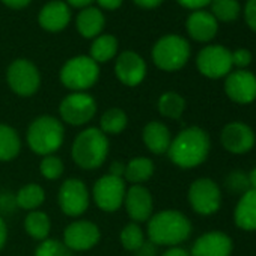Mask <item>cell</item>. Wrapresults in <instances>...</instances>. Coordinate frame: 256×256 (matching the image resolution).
I'll use <instances>...</instances> for the list:
<instances>
[{
	"instance_id": "1",
	"label": "cell",
	"mask_w": 256,
	"mask_h": 256,
	"mask_svg": "<svg viewBox=\"0 0 256 256\" xmlns=\"http://www.w3.org/2000/svg\"><path fill=\"white\" fill-rule=\"evenodd\" d=\"M168 154L172 163L182 169L196 168L210 154V136L200 126H188L170 142Z\"/></svg>"
},
{
	"instance_id": "2",
	"label": "cell",
	"mask_w": 256,
	"mask_h": 256,
	"mask_svg": "<svg viewBox=\"0 0 256 256\" xmlns=\"http://www.w3.org/2000/svg\"><path fill=\"white\" fill-rule=\"evenodd\" d=\"M192 234V223L180 211L166 210L148 220V236L156 246H178Z\"/></svg>"
},
{
	"instance_id": "3",
	"label": "cell",
	"mask_w": 256,
	"mask_h": 256,
	"mask_svg": "<svg viewBox=\"0 0 256 256\" xmlns=\"http://www.w3.org/2000/svg\"><path fill=\"white\" fill-rule=\"evenodd\" d=\"M108 139L100 128L90 126L83 130L71 146V156L77 166L86 170L98 169L107 158Z\"/></svg>"
},
{
	"instance_id": "4",
	"label": "cell",
	"mask_w": 256,
	"mask_h": 256,
	"mask_svg": "<svg viewBox=\"0 0 256 256\" xmlns=\"http://www.w3.org/2000/svg\"><path fill=\"white\" fill-rule=\"evenodd\" d=\"M65 138L64 125L54 116L42 114L29 125L28 130V144L35 154L40 156H52L56 152Z\"/></svg>"
},
{
	"instance_id": "5",
	"label": "cell",
	"mask_w": 256,
	"mask_h": 256,
	"mask_svg": "<svg viewBox=\"0 0 256 256\" xmlns=\"http://www.w3.org/2000/svg\"><path fill=\"white\" fill-rule=\"evenodd\" d=\"M190 58V44L180 35L160 38L152 48V60L163 71L181 70Z\"/></svg>"
},
{
	"instance_id": "6",
	"label": "cell",
	"mask_w": 256,
	"mask_h": 256,
	"mask_svg": "<svg viewBox=\"0 0 256 256\" xmlns=\"http://www.w3.org/2000/svg\"><path fill=\"white\" fill-rule=\"evenodd\" d=\"M100 77V66L90 56H76L60 70V82L74 92L92 88Z\"/></svg>"
},
{
	"instance_id": "7",
	"label": "cell",
	"mask_w": 256,
	"mask_h": 256,
	"mask_svg": "<svg viewBox=\"0 0 256 256\" xmlns=\"http://www.w3.org/2000/svg\"><path fill=\"white\" fill-rule=\"evenodd\" d=\"M59 113L64 122L80 126L88 124L96 113V102L86 92H72L59 104Z\"/></svg>"
},
{
	"instance_id": "8",
	"label": "cell",
	"mask_w": 256,
	"mask_h": 256,
	"mask_svg": "<svg viewBox=\"0 0 256 256\" xmlns=\"http://www.w3.org/2000/svg\"><path fill=\"white\" fill-rule=\"evenodd\" d=\"M6 80L17 95L30 96L40 89L41 74L34 62L28 59H17L8 66Z\"/></svg>"
},
{
	"instance_id": "9",
	"label": "cell",
	"mask_w": 256,
	"mask_h": 256,
	"mask_svg": "<svg viewBox=\"0 0 256 256\" xmlns=\"http://www.w3.org/2000/svg\"><path fill=\"white\" fill-rule=\"evenodd\" d=\"M125 182L122 178L113 176V175H104L94 184L92 196L95 204L100 210L106 212L118 211L125 199Z\"/></svg>"
},
{
	"instance_id": "10",
	"label": "cell",
	"mask_w": 256,
	"mask_h": 256,
	"mask_svg": "<svg viewBox=\"0 0 256 256\" xmlns=\"http://www.w3.org/2000/svg\"><path fill=\"white\" fill-rule=\"evenodd\" d=\"M188 200L198 214L210 216L218 211L222 204V192L212 180L199 178L188 188Z\"/></svg>"
},
{
	"instance_id": "11",
	"label": "cell",
	"mask_w": 256,
	"mask_h": 256,
	"mask_svg": "<svg viewBox=\"0 0 256 256\" xmlns=\"http://www.w3.org/2000/svg\"><path fill=\"white\" fill-rule=\"evenodd\" d=\"M198 70L208 78H220L232 70V53L222 46H208L202 48L196 59Z\"/></svg>"
},
{
	"instance_id": "12",
	"label": "cell",
	"mask_w": 256,
	"mask_h": 256,
	"mask_svg": "<svg viewBox=\"0 0 256 256\" xmlns=\"http://www.w3.org/2000/svg\"><path fill=\"white\" fill-rule=\"evenodd\" d=\"M59 206L71 217L82 216L89 208V192L86 184L78 178L66 180L59 188Z\"/></svg>"
},
{
	"instance_id": "13",
	"label": "cell",
	"mask_w": 256,
	"mask_h": 256,
	"mask_svg": "<svg viewBox=\"0 0 256 256\" xmlns=\"http://www.w3.org/2000/svg\"><path fill=\"white\" fill-rule=\"evenodd\" d=\"M100 228L88 220H77L66 226L64 232V244L70 250H89L100 241Z\"/></svg>"
},
{
	"instance_id": "14",
	"label": "cell",
	"mask_w": 256,
	"mask_h": 256,
	"mask_svg": "<svg viewBox=\"0 0 256 256\" xmlns=\"http://www.w3.org/2000/svg\"><path fill=\"white\" fill-rule=\"evenodd\" d=\"M114 74L125 86H138L146 77V64L144 58L134 52H122L114 64Z\"/></svg>"
},
{
	"instance_id": "15",
	"label": "cell",
	"mask_w": 256,
	"mask_h": 256,
	"mask_svg": "<svg viewBox=\"0 0 256 256\" xmlns=\"http://www.w3.org/2000/svg\"><path fill=\"white\" fill-rule=\"evenodd\" d=\"M224 92L232 101L238 104H248L256 100L254 74L244 70L229 72L224 82Z\"/></svg>"
},
{
	"instance_id": "16",
	"label": "cell",
	"mask_w": 256,
	"mask_h": 256,
	"mask_svg": "<svg viewBox=\"0 0 256 256\" xmlns=\"http://www.w3.org/2000/svg\"><path fill=\"white\" fill-rule=\"evenodd\" d=\"M124 204L128 216L134 223H142L152 217V196L150 190L140 184H134L126 190Z\"/></svg>"
},
{
	"instance_id": "17",
	"label": "cell",
	"mask_w": 256,
	"mask_h": 256,
	"mask_svg": "<svg viewBox=\"0 0 256 256\" xmlns=\"http://www.w3.org/2000/svg\"><path fill=\"white\" fill-rule=\"evenodd\" d=\"M220 140L226 151L232 154H244L253 148L254 133L242 122H230L222 130Z\"/></svg>"
},
{
	"instance_id": "18",
	"label": "cell",
	"mask_w": 256,
	"mask_h": 256,
	"mask_svg": "<svg viewBox=\"0 0 256 256\" xmlns=\"http://www.w3.org/2000/svg\"><path fill=\"white\" fill-rule=\"evenodd\" d=\"M230 253L232 240L223 232L212 230L194 241L190 256H230Z\"/></svg>"
},
{
	"instance_id": "19",
	"label": "cell",
	"mask_w": 256,
	"mask_h": 256,
	"mask_svg": "<svg viewBox=\"0 0 256 256\" xmlns=\"http://www.w3.org/2000/svg\"><path fill=\"white\" fill-rule=\"evenodd\" d=\"M71 22V8L62 2V0H52L46 4L40 14L38 23L47 32H60L64 30Z\"/></svg>"
},
{
	"instance_id": "20",
	"label": "cell",
	"mask_w": 256,
	"mask_h": 256,
	"mask_svg": "<svg viewBox=\"0 0 256 256\" xmlns=\"http://www.w3.org/2000/svg\"><path fill=\"white\" fill-rule=\"evenodd\" d=\"M218 24L217 20L212 17V14L206 11H194L187 18V32L188 35L199 42H208L211 41L217 34Z\"/></svg>"
},
{
	"instance_id": "21",
	"label": "cell",
	"mask_w": 256,
	"mask_h": 256,
	"mask_svg": "<svg viewBox=\"0 0 256 256\" xmlns=\"http://www.w3.org/2000/svg\"><path fill=\"white\" fill-rule=\"evenodd\" d=\"M142 138L148 150L154 154L168 152L170 142H172L169 128L163 122H158V120H151L150 124L145 125L142 132Z\"/></svg>"
},
{
	"instance_id": "22",
	"label": "cell",
	"mask_w": 256,
	"mask_h": 256,
	"mask_svg": "<svg viewBox=\"0 0 256 256\" xmlns=\"http://www.w3.org/2000/svg\"><path fill=\"white\" fill-rule=\"evenodd\" d=\"M234 218L238 228L244 230H256V190L250 188L242 193L235 212Z\"/></svg>"
},
{
	"instance_id": "23",
	"label": "cell",
	"mask_w": 256,
	"mask_h": 256,
	"mask_svg": "<svg viewBox=\"0 0 256 256\" xmlns=\"http://www.w3.org/2000/svg\"><path fill=\"white\" fill-rule=\"evenodd\" d=\"M76 24H77L78 34L83 38H96L101 35V32L104 29L106 18H104L101 10L88 6L80 11V14L77 16Z\"/></svg>"
},
{
	"instance_id": "24",
	"label": "cell",
	"mask_w": 256,
	"mask_h": 256,
	"mask_svg": "<svg viewBox=\"0 0 256 256\" xmlns=\"http://www.w3.org/2000/svg\"><path fill=\"white\" fill-rule=\"evenodd\" d=\"M22 150V140L12 126L0 124V162L14 160Z\"/></svg>"
},
{
	"instance_id": "25",
	"label": "cell",
	"mask_w": 256,
	"mask_h": 256,
	"mask_svg": "<svg viewBox=\"0 0 256 256\" xmlns=\"http://www.w3.org/2000/svg\"><path fill=\"white\" fill-rule=\"evenodd\" d=\"M154 163L152 160L146 158V157H136L133 160H130V163L125 164V174L124 178L128 182L134 184H140L148 181L152 175H154Z\"/></svg>"
},
{
	"instance_id": "26",
	"label": "cell",
	"mask_w": 256,
	"mask_h": 256,
	"mask_svg": "<svg viewBox=\"0 0 256 256\" xmlns=\"http://www.w3.org/2000/svg\"><path fill=\"white\" fill-rule=\"evenodd\" d=\"M126 124H128V118H126L125 112L122 108L112 107L102 113L101 120H100V130L106 136H108V134L116 136L125 130Z\"/></svg>"
},
{
	"instance_id": "27",
	"label": "cell",
	"mask_w": 256,
	"mask_h": 256,
	"mask_svg": "<svg viewBox=\"0 0 256 256\" xmlns=\"http://www.w3.org/2000/svg\"><path fill=\"white\" fill-rule=\"evenodd\" d=\"M118 53V40L113 35H100L90 46V58L96 64H104L113 59Z\"/></svg>"
},
{
	"instance_id": "28",
	"label": "cell",
	"mask_w": 256,
	"mask_h": 256,
	"mask_svg": "<svg viewBox=\"0 0 256 256\" xmlns=\"http://www.w3.org/2000/svg\"><path fill=\"white\" fill-rule=\"evenodd\" d=\"M50 228H52V223H50V218L46 212L40 211V210H35V211H30L24 220V229L26 232L38 240V241H44L47 240L48 234H50Z\"/></svg>"
},
{
	"instance_id": "29",
	"label": "cell",
	"mask_w": 256,
	"mask_h": 256,
	"mask_svg": "<svg viewBox=\"0 0 256 256\" xmlns=\"http://www.w3.org/2000/svg\"><path fill=\"white\" fill-rule=\"evenodd\" d=\"M46 200V193L41 186L38 184H28L18 190L16 194V202L18 208L35 211L38 210Z\"/></svg>"
},
{
	"instance_id": "30",
	"label": "cell",
	"mask_w": 256,
	"mask_h": 256,
	"mask_svg": "<svg viewBox=\"0 0 256 256\" xmlns=\"http://www.w3.org/2000/svg\"><path fill=\"white\" fill-rule=\"evenodd\" d=\"M186 100L176 92H164L158 100V112L170 119H178L184 113Z\"/></svg>"
},
{
	"instance_id": "31",
	"label": "cell",
	"mask_w": 256,
	"mask_h": 256,
	"mask_svg": "<svg viewBox=\"0 0 256 256\" xmlns=\"http://www.w3.org/2000/svg\"><path fill=\"white\" fill-rule=\"evenodd\" d=\"M119 238H120V244L124 246V248L130 250V252H136L145 242V234H144L142 228L134 222L126 224L120 230Z\"/></svg>"
},
{
	"instance_id": "32",
	"label": "cell",
	"mask_w": 256,
	"mask_h": 256,
	"mask_svg": "<svg viewBox=\"0 0 256 256\" xmlns=\"http://www.w3.org/2000/svg\"><path fill=\"white\" fill-rule=\"evenodd\" d=\"M240 14V4L236 0H216L212 2V17L216 20L230 23Z\"/></svg>"
},
{
	"instance_id": "33",
	"label": "cell",
	"mask_w": 256,
	"mask_h": 256,
	"mask_svg": "<svg viewBox=\"0 0 256 256\" xmlns=\"http://www.w3.org/2000/svg\"><path fill=\"white\" fill-rule=\"evenodd\" d=\"M35 256H72V253L62 241L47 238L36 247Z\"/></svg>"
},
{
	"instance_id": "34",
	"label": "cell",
	"mask_w": 256,
	"mask_h": 256,
	"mask_svg": "<svg viewBox=\"0 0 256 256\" xmlns=\"http://www.w3.org/2000/svg\"><path fill=\"white\" fill-rule=\"evenodd\" d=\"M40 170H41L44 178H47V180H58L64 174V163H62V160L59 157L46 156L41 160Z\"/></svg>"
},
{
	"instance_id": "35",
	"label": "cell",
	"mask_w": 256,
	"mask_h": 256,
	"mask_svg": "<svg viewBox=\"0 0 256 256\" xmlns=\"http://www.w3.org/2000/svg\"><path fill=\"white\" fill-rule=\"evenodd\" d=\"M226 186L230 192H236V193H246L247 190H250V182H248V176L244 175L242 172H232L228 180H226Z\"/></svg>"
},
{
	"instance_id": "36",
	"label": "cell",
	"mask_w": 256,
	"mask_h": 256,
	"mask_svg": "<svg viewBox=\"0 0 256 256\" xmlns=\"http://www.w3.org/2000/svg\"><path fill=\"white\" fill-rule=\"evenodd\" d=\"M252 62V53L246 48H240L232 53V65L238 68H246Z\"/></svg>"
},
{
	"instance_id": "37",
	"label": "cell",
	"mask_w": 256,
	"mask_h": 256,
	"mask_svg": "<svg viewBox=\"0 0 256 256\" xmlns=\"http://www.w3.org/2000/svg\"><path fill=\"white\" fill-rule=\"evenodd\" d=\"M244 17L248 28L256 32V0H247L244 8Z\"/></svg>"
},
{
	"instance_id": "38",
	"label": "cell",
	"mask_w": 256,
	"mask_h": 256,
	"mask_svg": "<svg viewBox=\"0 0 256 256\" xmlns=\"http://www.w3.org/2000/svg\"><path fill=\"white\" fill-rule=\"evenodd\" d=\"M136 254L134 256H156V253H157V246L152 242V241H146L145 240V242L134 252Z\"/></svg>"
},
{
	"instance_id": "39",
	"label": "cell",
	"mask_w": 256,
	"mask_h": 256,
	"mask_svg": "<svg viewBox=\"0 0 256 256\" xmlns=\"http://www.w3.org/2000/svg\"><path fill=\"white\" fill-rule=\"evenodd\" d=\"M176 2L187 8V10H193V11H199L200 8L206 6L208 4H211V0H176Z\"/></svg>"
},
{
	"instance_id": "40",
	"label": "cell",
	"mask_w": 256,
	"mask_h": 256,
	"mask_svg": "<svg viewBox=\"0 0 256 256\" xmlns=\"http://www.w3.org/2000/svg\"><path fill=\"white\" fill-rule=\"evenodd\" d=\"M17 206L16 198L10 196V194H2L0 196V210L4 211H12Z\"/></svg>"
},
{
	"instance_id": "41",
	"label": "cell",
	"mask_w": 256,
	"mask_h": 256,
	"mask_svg": "<svg viewBox=\"0 0 256 256\" xmlns=\"http://www.w3.org/2000/svg\"><path fill=\"white\" fill-rule=\"evenodd\" d=\"M98 2V6L102 8V10H107V11H116L124 0H96Z\"/></svg>"
},
{
	"instance_id": "42",
	"label": "cell",
	"mask_w": 256,
	"mask_h": 256,
	"mask_svg": "<svg viewBox=\"0 0 256 256\" xmlns=\"http://www.w3.org/2000/svg\"><path fill=\"white\" fill-rule=\"evenodd\" d=\"M0 2L12 10H23L32 2V0H0Z\"/></svg>"
},
{
	"instance_id": "43",
	"label": "cell",
	"mask_w": 256,
	"mask_h": 256,
	"mask_svg": "<svg viewBox=\"0 0 256 256\" xmlns=\"http://www.w3.org/2000/svg\"><path fill=\"white\" fill-rule=\"evenodd\" d=\"M124 174H125V164H124L122 162H113V163L110 164V172H108V175L122 178Z\"/></svg>"
},
{
	"instance_id": "44",
	"label": "cell",
	"mask_w": 256,
	"mask_h": 256,
	"mask_svg": "<svg viewBox=\"0 0 256 256\" xmlns=\"http://www.w3.org/2000/svg\"><path fill=\"white\" fill-rule=\"evenodd\" d=\"M133 2L140 6V8H145V10H154L157 8L158 5H162L163 0H133Z\"/></svg>"
},
{
	"instance_id": "45",
	"label": "cell",
	"mask_w": 256,
	"mask_h": 256,
	"mask_svg": "<svg viewBox=\"0 0 256 256\" xmlns=\"http://www.w3.org/2000/svg\"><path fill=\"white\" fill-rule=\"evenodd\" d=\"M6 240H8V228H6L5 220L0 217V250L5 247Z\"/></svg>"
},
{
	"instance_id": "46",
	"label": "cell",
	"mask_w": 256,
	"mask_h": 256,
	"mask_svg": "<svg viewBox=\"0 0 256 256\" xmlns=\"http://www.w3.org/2000/svg\"><path fill=\"white\" fill-rule=\"evenodd\" d=\"M162 256H190V253L186 248H182V247L174 246L169 250H166Z\"/></svg>"
},
{
	"instance_id": "47",
	"label": "cell",
	"mask_w": 256,
	"mask_h": 256,
	"mask_svg": "<svg viewBox=\"0 0 256 256\" xmlns=\"http://www.w3.org/2000/svg\"><path fill=\"white\" fill-rule=\"evenodd\" d=\"M94 0H66V5L68 6H72V8H80V10H84L88 6H90V4Z\"/></svg>"
},
{
	"instance_id": "48",
	"label": "cell",
	"mask_w": 256,
	"mask_h": 256,
	"mask_svg": "<svg viewBox=\"0 0 256 256\" xmlns=\"http://www.w3.org/2000/svg\"><path fill=\"white\" fill-rule=\"evenodd\" d=\"M248 182H250L252 188L256 190V169H253V170L250 172V175H248Z\"/></svg>"
}]
</instances>
